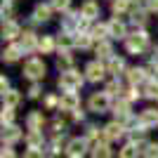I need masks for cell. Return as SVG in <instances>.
<instances>
[{"label": "cell", "instance_id": "6da1fadb", "mask_svg": "<svg viewBox=\"0 0 158 158\" xmlns=\"http://www.w3.org/2000/svg\"><path fill=\"white\" fill-rule=\"evenodd\" d=\"M80 85H83V78H80V73L76 69H69L59 76V87L66 90V92H76Z\"/></svg>", "mask_w": 158, "mask_h": 158}, {"label": "cell", "instance_id": "7a4b0ae2", "mask_svg": "<svg viewBox=\"0 0 158 158\" xmlns=\"http://www.w3.org/2000/svg\"><path fill=\"white\" fill-rule=\"evenodd\" d=\"M24 76L31 78V80H40L43 76H45V64H43V59L31 57V59L24 64Z\"/></svg>", "mask_w": 158, "mask_h": 158}, {"label": "cell", "instance_id": "3957f363", "mask_svg": "<svg viewBox=\"0 0 158 158\" xmlns=\"http://www.w3.org/2000/svg\"><path fill=\"white\" fill-rule=\"evenodd\" d=\"M149 45V35H146L144 31L142 33H135V35H127L125 38V47H127V52H142L144 47Z\"/></svg>", "mask_w": 158, "mask_h": 158}, {"label": "cell", "instance_id": "277c9868", "mask_svg": "<svg viewBox=\"0 0 158 158\" xmlns=\"http://www.w3.org/2000/svg\"><path fill=\"white\" fill-rule=\"evenodd\" d=\"M90 111H94V113H106L109 111V104H111V99H109V94L106 92H97V94H92L90 97Z\"/></svg>", "mask_w": 158, "mask_h": 158}, {"label": "cell", "instance_id": "5b68a950", "mask_svg": "<svg viewBox=\"0 0 158 158\" xmlns=\"http://www.w3.org/2000/svg\"><path fill=\"white\" fill-rule=\"evenodd\" d=\"M78 104H80V99L76 92H64L59 99V106L64 109V111H78Z\"/></svg>", "mask_w": 158, "mask_h": 158}, {"label": "cell", "instance_id": "8992f818", "mask_svg": "<svg viewBox=\"0 0 158 158\" xmlns=\"http://www.w3.org/2000/svg\"><path fill=\"white\" fill-rule=\"evenodd\" d=\"M85 149H87V139H80V137L71 139V142H69V146H66V151H69V156H78V158H83Z\"/></svg>", "mask_w": 158, "mask_h": 158}, {"label": "cell", "instance_id": "52a82bcc", "mask_svg": "<svg viewBox=\"0 0 158 158\" xmlns=\"http://www.w3.org/2000/svg\"><path fill=\"white\" fill-rule=\"evenodd\" d=\"M21 139V130L17 125H2V142H5L7 146L14 144V142H19Z\"/></svg>", "mask_w": 158, "mask_h": 158}, {"label": "cell", "instance_id": "ba28073f", "mask_svg": "<svg viewBox=\"0 0 158 158\" xmlns=\"http://www.w3.org/2000/svg\"><path fill=\"white\" fill-rule=\"evenodd\" d=\"M139 125H142V127L158 125V111H156V109H144V111L139 113Z\"/></svg>", "mask_w": 158, "mask_h": 158}, {"label": "cell", "instance_id": "9c48e42d", "mask_svg": "<svg viewBox=\"0 0 158 158\" xmlns=\"http://www.w3.org/2000/svg\"><path fill=\"white\" fill-rule=\"evenodd\" d=\"M80 17L87 21H92L94 17H99V5L94 2V0H87V2H83V7H80Z\"/></svg>", "mask_w": 158, "mask_h": 158}, {"label": "cell", "instance_id": "30bf717a", "mask_svg": "<svg viewBox=\"0 0 158 158\" xmlns=\"http://www.w3.org/2000/svg\"><path fill=\"white\" fill-rule=\"evenodd\" d=\"M85 73H87V80L97 83V80L104 78V66L99 64V61H92V64H87V66H85Z\"/></svg>", "mask_w": 158, "mask_h": 158}, {"label": "cell", "instance_id": "8fae6325", "mask_svg": "<svg viewBox=\"0 0 158 158\" xmlns=\"http://www.w3.org/2000/svg\"><path fill=\"white\" fill-rule=\"evenodd\" d=\"M104 137L106 139H120V137H123V123H120V120L109 123V125L104 127Z\"/></svg>", "mask_w": 158, "mask_h": 158}, {"label": "cell", "instance_id": "7c38bea8", "mask_svg": "<svg viewBox=\"0 0 158 158\" xmlns=\"http://www.w3.org/2000/svg\"><path fill=\"white\" fill-rule=\"evenodd\" d=\"M109 35H113V38H127V28H125V24H123L120 19L109 21Z\"/></svg>", "mask_w": 158, "mask_h": 158}, {"label": "cell", "instance_id": "4fadbf2b", "mask_svg": "<svg viewBox=\"0 0 158 158\" xmlns=\"http://www.w3.org/2000/svg\"><path fill=\"white\" fill-rule=\"evenodd\" d=\"M43 123H45V118H43V111H33L28 113V118H26V125L28 130H43Z\"/></svg>", "mask_w": 158, "mask_h": 158}, {"label": "cell", "instance_id": "5bb4252c", "mask_svg": "<svg viewBox=\"0 0 158 158\" xmlns=\"http://www.w3.org/2000/svg\"><path fill=\"white\" fill-rule=\"evenodd\" d=\"M19 33H21L19 24H14V21H5V24H2V38L5 40H14Z\"/></svg>", "mask_w": 158, "mask_h": 158}, {"label": "cell", "instance_id": "9a60e30c", "mask_svg": "<svg viewBox=\"0 0 158 158\" xmlns=\"http://www.w3.org/2000/svg\"><path fill=\"white\" fill-rule=\"evenodd\" d=\"M50 14H52V5H38L33 10V19L35 21H47Z\"/></svg>", "mask_w": 158, "mask_h": 158}, {"label": "cell", "instance_id": "2e32d148", "mask_svg": "<svg viewBox=\"0 0 158 158\" xmlns=\"http://www.w3.org/2000/svg\"><path fill=\"white\" fill-rule=\"evenodd\" d=\"M116 116H118L120 120H125V118H130V104H127V99H120V102H116Z\"/></svg>", "mask_w": 158, "mask_h": 158}, {"label": "cell", "instance_id": "e0dca14e", "mask_svg": "<svg viewBox=\"0 0 158 158\" xmlns=\"http://www.w3.org/2000/svg\"><path fill=\"white\" fill-rule=\"evenodd\" d=\"M26 144H28V149H40V146H43V132L33 130L31 135L26 137Z\"/></svg>", "mask_w": 158, "mask_h": 158}, {"label": "cell", "instance_id": "ac0fdd59", "mask_svg": "<svg viewBox=\"0 0 158 158\" xmlns=\"http://www.w3.org/2000/svg\"><path fill=\"white\" fill-rule=\"evenodd\" d=\"M19 54H21V47H19V45H10V47L5 50V52H2V59L12 64V61H17V59H19Z\"/></svg>", "mask_w": 158, "mask_h": 158}, {"label": "cell", "instance_id": "d6986e66", "mask_svg": "<svg viewBox=\"0 0 158 158\" xmlns=\"http://www.w3.org/2000/svg\"><path fill=\"white\" fill-rule=\"evenodd\" d=\"M2 97H5V106H10V109H14V106L21 102V94L17 92V90H7Z\"/></svg>", "mask_w": 158, "mask_h": 158}, {"label": "cell", "instance_id": "ffe728a7", "mask_svg": "<svg viewBox=\"0 0 158 158\" xmlns=\"http://www.w3.org/2000/svg\"><path fill=\"white\" fill-rule=\"evenodd\" d=\"M35 47V33H31V31H26L24 35H21V50H33Z\"/></svg>", "mask_w": 158, "mask_h": 158}, {"label": "cell", "instance_id": "44dd1931", "mask_svg": "<svg viewBox=\"0 0 158 158\" xmlns=\"http://www.w3.org/2000/svg\"><path fill=\"white\" fill-rule=\"evenodd\" d=\"M92 158H111V149H109L106 144H94Z\"/></svg>", "mask_w": 158, "mask_h": 158}, {"label": "cell", "instance_id": "7402d4cb", "mask_svg": "<svg viewBox=\"0 0 158 158\" xmlns=\"http://www.w3.org/2000/svg\"><path fill=\"white\" fill-rule=\"evenodd\" d=\"M97 57L99 59H113V50L109 43H102V45H97Z\"/></svg>", "mask_w": 158, "mask_h": 158}, {"label": "cell", "instance_id": "603a6c76", "mask_svg": "<svg viewBox=\"0 0 158 158\" xmlns=\"http://www.w3.org/2000/svg\"><path fill=\"white\" fill-rule=\"evenodd\" d=\"M137 153H139V149L135 144H125L118 151V158H137Z\"/></svg>", "mask_w": 158, "mask_h": 158}, {"label": "cell", "instance_id": "cb8c5ba5", "mask_svg": "<svg viewBox=\"0 0 158 158\" xmlns=\"http://www.w3.org/2000/svg\"><path fill=\"white\" fill-rule=\"evenodd\" d=\"M144 69H130V71H127V80H130L132 85H135V83H139V80H144Z\"/></svg>", "mask_w": 158, "mask_h": 158}, {"label": "cell", "instance_id": "d4e9b609", "mask_svg": "<svg viewBox=\"0 0 158 158\" xmlns=\"http://www.w3.org/2000/svg\"><path fill=\"white\" fill-rule=\"evenodd\" d=\"M38 50H40V52H45V54H50V52L54 50V43H52V38H50V35H45L43 40H38Z\"/></svg>", "mask_w": 158, "mask_h": 158}, {"label": "cell", "instance_id": "484cf974", "mask_svg": "<svg viewBox=\"0 0 158 158\" xmlns=\"http://www.w3.org/2000/svg\"><path fill=\"white\" fill-rule=\"evenodd\" d=\"M127 5H130V0H113V5H111V10L116 14H123L127 10Z\"/></svg>", "mask_w": 158, "mask_h": 158}, {"label": "cell", "instance_id": "4316f807", "mask_svg": "<svg viewBox=\"0 0 158 158\" xmlns=\"http://www.w3.org/2000/svg\"><path fill=\"white\" fill-rule=\"evenodd\" d=\"M104 35H109V24H99L92 28V38H104Z\"/></svg>", "mask_w": 158, "mask_h": 158}, {"label": "cell", "instance_id": "83f0119b", "mask_svg": "<svg viewBox=\"0 0 158 158\" xmlns=\"http://www.w3.org/2000/svg\"><path fill=\"white\" fill-rule=\"evenodd\" d=\"M0 118H2V125H12V120H14V111L10 109V106H5V109H2V116H0Z\"/></svg>", "mask_w": 158, "mask_h": 158}, {"label": "cell", "instance_id": "f1b7e54d", "mask_svg": "<svg viewBox=\"0 0 158 158\" xmlns=\"http://www.w3.org/2000/svg\"><path fill=\"white\" fill-rule=\"evenodd\" d=\"M109 71H111V73H118V71H123V59H118V57L109 59Z\"/></svg>", "mask_w": 158, "mask_h": 158}, {"label": "cell", "instance_id": "f546056e", "mask_svg": "<svg viewBox=\"0 0 158 158\" xmlns=\"http://www.w3.org/2000/svg\"><path fill=\"white\" fill-rule=\"evenodd\" d=\"M57 64H59V69H69V66H71V57H69V52H61L59 54V59H57Z\"/></svg>", "mask_w": 158, "mask_h": 158}, {"label": "cell", "instance_id": "4dcf8cb0", "mask_svg": "<svg viewBox=\"0 0 158 158\" xmlns=\"http://www.w3.org/2000/svg\"><path fill=\"white\" fill-rule=\"evenodd\" d=\"M118 92H120V83L118 80H111V83L106 85V94L111 97V94H118Z\"/></svg>", "mask_w": 158, "mask_h": 158}, {"label": "cell", "instance_id": "1f68e13d", "mask_svg": "<svg viewBox=\"0 0 158 158\" xmlns=\"http://www.w3.org/2000/svg\"><path fill=\"white\" fill-rule=\"evenodd\" d=\"M90 40H92V35L80 33V38H76V45H78V47H90Z\"/></svg>", "mask_w": 158, "mask_h": 158}, {"label": "cell", "instance_id": "d6a6232c", "mask_svg": "<svg viewBox=\"0 0 158 158\" xmlns=\"http://www.w3.org/2000/svg\"><path fill=\"white\" fill-rule=\"evenodd\" d=\"M144 153H146V158H158V144H146Z\"/></svg>", "mask_w": 158, "mask_h": 158}, {"label": "cell", "instance_id": "836d02e7", "mask_svg": "<svg viewBox=\"0 0 158 158\" xmlns=\"http://www.w3.org/2000/svg\"><path fill=\"white\" fill-rule=\"evenodd\" d=\"M24 158H43V149H26Z\"/></svg>", "mask_w": 158, "mask_h": 158}, {"label": "cell", "instance_id": "e575fe53", "mask_svg": "<svg viewBox=\"0 0 158 158\" xmlns=\"http://www.w3.org/2000/svg\"><path fill=\"white\" fill-rule=\"evenodd\" d=\"M146 97L158 99V83H149V87H146Z\"/></svg>", "mask_w": 158, "mask_h": 158}, {"label": "cell", "instance_id": "d590c367", "mask_svg": "<svg viewBox=\"0 0 158 158\" xmlns=\"http://www.w3.org/2000/svg\"><path fill=\"white\" fill-rule=\"evenodd\" d=\"M144 73L146 76H158V61H153V64H149L144 69Z\"/></svg>", "mask_w": 158, "mask_h": 158}, {"label": "cell", "instance_id": "8d00e7d4", "mask_svg": "<svg viewBox=\"0 0 158 158\" xmlns=\"http://www.w3.org/2000/svg\"><path fill=\"white\" fill-rule=\"evenodd\" d=\"M52 7L54 10H66V7H69V0H52Z\"/></svg>", "mask_w": 158, "mask_h": 158}, {"label": "cell", "instance_id": "74e56055", "mask_svg": "<svg viewBox=\"0 0 158 158\" xmlns=\"http://www.w3.org/2000/svg\"><path fill=\"white\" fill-rule=\"evenodd\" d=\"M0 158H14L12 146H2V153H0Z\"/></svg>", "mask_w": 158, "mask_h": 158}, {"label": "cell", "instance_id": "f35d334b", "mask_svg": "<svg viewBox=\"0 0 158 158\" xmlns=\"http://www.w3.org/2000/svg\"><path fill=\"white\" fill-rule=\"evenodd\" d=\"M87 137H90V139H97L99 137V127H90V130H87Z\"/></svg>", "mask_w": 158, "mask_h": 158}, {"label": "cell", "instance_id": "ab89813d", "mask_svg": "<svg viewBox=\"0 0 158 158\" xmlns=\"http://www.w3.org/2000/svg\"><path fill=\"white\" fill-rule=\"evenodd\" d=\"M28 97H33V99L40 97V87H38V85H33V87H31V92H28Z\"/></svg>", "mask_w": 158, "mask_h": 158}, {"label": "cell", "instance_id": "60d3db41", "mask_svg": "<svg viewBox=\"0 0 158 158\" xmlns=\"http://www.w3.org/2000/svg\"><path fill=\"white\" fill-rule=\"evenodd\" d=\"M0 87H2V94L7 92V87H10V80L5 78V76H2V80H0Z\"/></svg>", "mask_w": 158, "mask_h": 158}, {"label": "cell", "instance_id": "b9f144b4", "mask_svg": "<svg viewBox=\"0 0 158 158\" xmlns=\"http://www.w3.org/2000/svg\"><path fill=\"white\" fill-rule=\"evenodd\" d=\"M137 97H139V92L135 90V87H132V90H130V94H127V99H137Z\"/></svg>", "mask_w": 158, "mask_h": 158}, {"label": "cell", "instance_id": "7bdbcfd3", "mask_svg": "<svg viewBox=\"0 0 158 158\" xmlns=\"http://www.w3.org/2000/svg\"><path fill=\"white\" fill-rule=\"evenodd\" d=\"M45 104H47V106H54V104H57V99H54V97H47Z\"/></svg>", "mask_w": 158, "mask_h": 158}, {"label": "cell", "instance_id": "ee69618b", "mask_svg": "<svg viewBox=\"0 0 158 158\" xmlns=\"http://www.w3.org/2000/svg\"><path fill=\"white\" fill-rule=\"evenodd\" d=\"M149 7H151V10H158V0H149Z\"/></svg>", "mask_w": 158, "mask_h": 158}, {"label": "cell", "instance_id": "f6af8a7d", "mask_svg": "<svg viewBox=\"0 0 158 158\" xmlns=\"http://www.w3.org/2000/svg\"><path fill=\"white\" fill-rule=\"evenodd\" d=\"M71 158H78V156H71Z\"/></svg>", "mask_w": 158, "mask_h": 158}]
</instances>
